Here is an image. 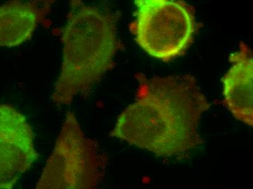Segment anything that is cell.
I'll return each instance as SVG.
<instances>
[{"label": "cell", "instance_id": "cell-1", "mask_svg": "<svg viewBox=\"0 0 253 189\" xmlns=\"http://www.w3.org/2000/svg\"><path fill=\"white\" fill-rule=\"evenodd\" d=\"M136 101L120 115L112 135L162 157L197 148L198 128L211 107L194 76L138 77Z\"/></svg>", "mask_w": 253, "mask_h": 189}, {"label": "cell", "instance_id": "cell-2", "mask_svg": "<svg viewBox=\"0 0 253 189\" xmlns=\"http://www.w3.org/2000/svg\"><path fill=\"white\" fill-rule=\"evenodd\" d=\"M114 14L80 1L71 3L62 29L63 62L52 93L57 105H69L114 65L119 48Z\"/></svg>", "mask_w": 253, "mask_h": 189}, {"label": "cell", "instance_id": "cell-3", "mask_svg": "<svg viewBox=\"0 0 253 189\" xmlns=\"http://www.w3.org/2000/svg\"><path fill=\"white\" fill-rule=\"evenodd\" d=\"M135 4L136 19L131 29L138 45L165 62L184 54L197 29L193 7L172 0H136Z\"/></svg>", "mask_w": 253, "mask_h": 189}, {"label": "cell", "instance_id": "cell-4", "mask_svg": "<svg viewBox=\"0 0 253 189\" xmlns=\"http://www.w3.org/2000/svg\"><path fill=\"white\" fill-rule=\"evenodd\" d=\"M103 166L96 144L69 112L35 189H94L101 181Z\"/></svg>", "mask_w": 253, "mask_h": 189}, {"label": "cell", "instance_id": "cell-5", "mask_svg": "<svg viewBox=\"0 0 253 189\" xmlns=\"http://www.w3.org/2000/svg\"><path fill=\"white\" fill-rule=\"evenodd\" d=\"M38 157L26 116L11 106L0 104V189H13Z\"/></svg>", "mask_w": 253, "mask_h": 189}, {"label": "cell", "instance_id": "cell-6", "mask_svg": "<svg viewBox=\"0 0 253 189\" xmlns=\"http://www.w3.org/2000/svg\"><path fill=\"white\" fill-rule=\"evenodd\" d=\"M232 66L223 79L224 102L234 117L253 125V51L241 42L240 50L230 56Z\"/></svg>", "mask_w": 253, "mask_h": 189}, {"label": "cell", "instance_id": "cell-7", "mask_svg": "<svg viewBox=\"0 0 253 189\" xmlns=\"http://www.w3.org/2000/svg\"><path fill=\"white\" fill-rule=\"evenodd\" d=\"M39 18L35 1H10L0 6V47H16L30 39Z\"/></svg>", "mask_w": 253, "mask_h": 189}]
</instances>
